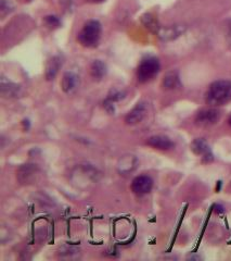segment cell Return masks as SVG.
I'll list each match as a JSON object with an SVG mask.
<instances>
[{"label": "cell", "instance_id": "cell-18", "mask_svg": "<svg viewBox=\"0 0 231 261\" xmlns=\"http://www.w3.org/2000/svg\"><path fill=\"white\" fill-rule=\"evenodd\" d=\"M46 23H47L48 26L50 27H59L60 24H61V22L60 20L57 18V16L55 15H49V16H46Z\"/></svg>", "mask_w": 231, "mask_h": 261}, {"label": "cell", "instance_id": "cell-6", "mask_svg": "<svg viewBox=\"0 0 231 261\" xmlns=\"http://www.w3.org/2000/svg\"><path fill=\"white\" fill-rule=\"evenodd\" d=\"M191 149L195 155L202 156L203 162H211L214 160V155L212 154L210 146L203 138L194 139L191 144Z\"/></svg>", "mask_w": 231, "mask_h": 261}, {"label": "cell", "instance_id": "cell-19", "mask_svg": "<svg viewBox=\"0 0 231 261\" xmlns=\"http://www.w3.org/2000/svg\"><path fill=\"white\" fill-rule=\"evenodd\" d=\"M215 211L216 212H224V207L221 205H215Z\"/></svg>", "mask_w": 231, "mask_h": 261}, {"label": "cell", "instance_id": "cell-20", "mask_svg": "<svg viewBox=\"0 0 231 261\" xmlns=\"http://www.w3.org/2000/svg\"><path fill=\"white\" fill-rule=\"evenodd\" d=\"M88 1H90V2H94V3H99V2L105 1V0H88Z\"/></svg>", "mask_w": 231, "mask_h": 261}, {"label": "cell", "instance_id": "cell-11", "mask_svg": "<svg viewBox=\"0 0 231 261\" xmlns=\"http://www.w3.org/2000/svg\"><path fill=\"white\" fill-rule=\"evenodd\" d=\"M180 85V79L179 74L176 71H171L167 73L163 79V86L165 89H174Z\"/></svg>", "mask_w": 231, "mask_h": 261}, {"label": "cell", "instance_id": "cell-13", "mask_svg": "<svg viewBox=\"0 0 231 261\" xmlns=\"http://www.w3.org/2000/svg\"><path fill=\"white\" fill-rule=\"evenodd\" d=\"M1 93L5 97H16L20 93V87L11 82H5L2 78L1 81Z\"/></svg>", "mask_w": 231, "mask_h": 261}, {"label": "cell", "instance_id": "cell-14", "mask_svg": "<svg viewBox=\"0 0 231 261\" xmlns=\"http://www.w3.org/2000/svg\"><path fill=\"white\" fill-rule=\"evenodd\" d=\"M183 31V28L180 26H173V27H167V28H160L159 31V36L163 39H173L177 37L178 35H180L181 32Z\"/></svg>", "mask_w": 231, "mask_h": 261}, {"label": "cell", "instance_id": "cell-12", "mask_svg": "<svg viewBox=\"0 0 231 261\" xmlns=\"http://www.w3.org/2000/svg\"><path fill=\"white\" fill-rule=\"evenodd\" d=\"M91 76L95 79H101L107 74V65L101 60H96L92 62L90 67Z\"/></svg>", "mask_w": 231, "mask_h": 261}, {"label": "cell", "instance_id": "cell-16", "mask_svg": "<svg viewBox=\"0 0 231 261\" xmlns=\"http://www.w3.org/2000/svg\"><path fill=\"white\" fill-rule=\"evenodd\" d=\"M142 23L146 25V27H148L150 31L153 32V33H159L160 28H161V26L159 25L158 21L155 20L154 16L151 15V14H149V13L144 14L142 16Z\"/></svg>", "mask_w": 231, "mask_h": 261}, {"label": "cell", "instance_id": "cell-4", "mask_svg": "<svg viewBox=\"0 0 231 261\" xmlns=\"http://www.w3.org/2000/svg\"><path fill=\"white\" fill-rule=\"evenodd\" d=\"M219 119H221V111L214 107L199 111L195 117V123L200 127H211L216 124Z\"/></svg>", "mask_w": 231, "mask_h": 261}, {"label": "cell", "instance_id": "cell-15", "mask_svg": "<svg viewBox=\"0 0 231 261\" xmlns=\"http://www.w3.org/2000/svg\"><path fill=\"white\" fill-rule=\"evenodd\" d=\"M123 98H124V93L119 92V90H116V89L111 90V93L109 94L108 98L105 101V106L108 109V111H110V112L114 111L113 104L116 103V101H119L120 99H123Z\"/></svg>", "mask_w": 231, "mask_h": 261}, {"label": "cell", "instance_id": "cell-22", "mask_svg": "<svg viewBox=\"0 0 231 261\" xmlns=\"http://www.w3.org/2000/svg\"><path fill=\"white\" fill-rule=\"evenodd\" d=\"M27 1H31V0H27Z\"/></svg>", "mask_w": 231, "mask_h": 261}, {"label": "cell", "instance_id": "cell-9", "mask_svg": "<svg viewBox=\"0 0 231 261\" xmlns=\"http://www.w3.org/2000/svg\"><path fill=\"white\" fill-rule=\"evenodd\" d=\"M79 85V77L73 72H66L62 77L61 86L64 93L71 94L74 90H76Z\"/></svg>", "mask_w": 231, "mask_h": 261}, {"label": "cell", "instance_id": "cell-5", "mask_svg": "<svg viewBox=\"0 0 231 261\" xmlns=\"http://www.w3.org/2000/svg\"><path fill=\"white\" fill-rule=\"evenodd\" d=\"M153 187V181L152 179L148 177V175H139L136 179H134L131 183V191L135 193L136 195H146L151 192Z\"/></svg>", "mask_w": 231, "mask_h": 261}, {"label": "cell", "instance_id": "cell-7", "mask_svg": "<svg viewBox=\"0 0 231 261\" xmlns=\"http://www.w3.org/2000/svg\"><path fill=\"white\" fill-rule=\"evenodd\" d=\"M147 115V105L144 103H138L132 109L127 113L125 122L128 126H136L140 123Z\"/></svg>", "mask_w": 231, "mask_h": 261}, {"label": "cell", "instance_id": "cell-2", "mask_svg": "<svg viewBox=\"0 0 231 261\" xmlns=\"http://www.w3.org/2000/svg\"><path fill=\"white\" fill-rule=\"evenodd\" d=\"M101 37V24L96 20H89L78 34V42L87 48L97 47Z\"/></svg>", "mask_w": 231, "mask_h": 261}, {"label": "cell", "instance_id": "cell-21", "mask_svg": "<svg viewBox=\"0 0 231 261\" xmlns=\"http://www.w3.org/2000/svg\"><path fill=\"white\" fill-rule=\"evenodd\" d=\"M229 123L231 124V117H230V120H229Z\"/></svg>", "mask_w": 231, "mask_h": 261}, {"label": "cell", "instance_id": "cell-1", "mask_svg": "<svg viewBox=\"0 0 231 261\" xmlns=\"http://www.w3.org/2000/svg\"><path fill=\"white\" fill-rule=\"evenodd\" d=\"M206 103L212 107H221L231 101V81L219 79L211 84L205 95Z\"/></svg>", "mask_w": 231, "mask_h": 261}, {"label": "cell", "instance_id": "cell-3", "mask_svg": "<svg viewBox=\"0 0 231 261\" xmlns=\"http://www.w3.org/2000/svg\"><path fill=\"white\" fill-rule=\"evenodd\" d=\"M160 61L154 57L143 59L137 69V78L140 83H147L158 75L160 72Z\"/></svg>", "mask_w": 231, "mask_h": 261}, {"label": "cell", "instance_id": "cell-10", "mask_svg": "<svg viewBox=\"0 0 231 261\" xmlns=\"http://www.w3.org/2000/svg\"><path fill=\"white\" fill-rule=\"evenodd\" d=\"M62 65V59L60 56H55L49 60L47 64V67H46V77L47 79H54L57 75V73L59 72L60 67Z\"/></svg>", "mask_w": 231, "mask_h": 261}, {"label": "cell", "instance_id": "cell-8", "mask_svg": "<svg viewBox=\"0 0 231 261\" xmlns=\"http://www.w3.org/2000/svg\"><path fill=\"white\" fill-rule=\"evenodd\" d=\"M147 144L159 150H169L174 147L173 140L167 137V136H163V135L151 136V137L147 140Z\"/></svg>", "mask_w": 231, "mask_h": 261}, {"label": "cell", "instance_id": "cell-17", "mask_svg": "<svg viewBox=\"0 0 231 261\" xmlns=\"http://www.w3.org/2000/svg\"><path fill=\"white\" fill-rule=\"evenodd\" d=\"M12 10H13V5L9 1V0H1V4H0V11H1L2 16L9 14Z\"/></svg>", "mask_w": 231, "mask_h": 261}]
</instances>
